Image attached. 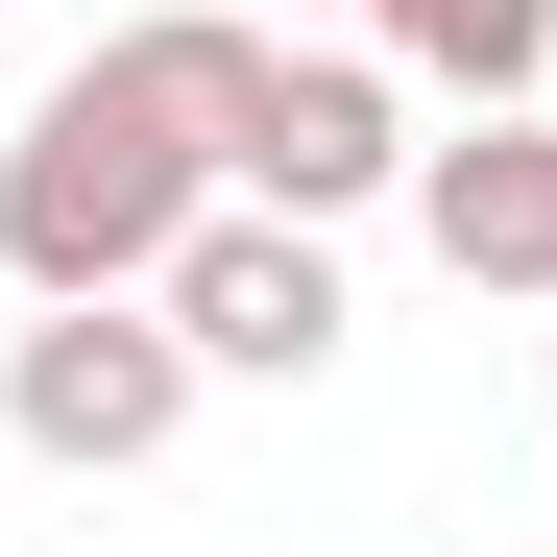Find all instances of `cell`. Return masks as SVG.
<instances>
[{"label":"cell","mask_w":557,"mask_h":557,"mask_svg":"<svg viewBox=\"0 0 557 557\" xmlns=\"http://www.w3.org/2000/svg\"><path fill=\"white\" fill-rule=\"evenodd\" d=\"M388 73L363 49H267V25H219V195H292V219H363L388 195Z\"/></svg>","instance_id":"cell-3"},{"label":"cell","mask_w":557,"mask_h":557,"mask_svg":"<svg viewBox=\"0 0 557 557\" xmlns=\"http://www.w3.org/2000/svg\"><path fill=\"white\" fill-rule=\"evenodd\" d=\"M146 292H170L195 363H243V388H315V363H339V243L292 195H195V243H170Z\"/></svg>","instance_id":"cell-4"},{"label":"cell","mask_w":557,"mask_h":557,"mask_svg":"<svg viewBox=\"0 0 557 557\" xmlns=\"http://www.w3.org/2000/svg\"><path fill=\"white\" fill-rule=\"evenodd\" d=\"M363 25H388L436 98H533V73H557V0H363Z\"/></svg>","instance_id":"cell-6"},{"label":"cell","mask_w":557,"mask_h":557,"mask_svg":"<svg viewBox=\"0 0 557 557\" xmlns=\"http://www.w3.org/2000/svg\"><path fill=\"white\" fill-rule=\"evenodd\" d=\"M195 388H219V363L170 339V292H49L25 339H0V436L73 460V485H146V460L195 436Z\"/></svg>","instance_id":"cell-2"},{"label":"cell","mask_w":557,"mask_h":557,"mask_svg":"<svg viewBox=\"0 0 557 557\" xmlns=\"http://www.w3.org/2000/svg\"><path fill=\"white\" fill-rule=\"evenodd\" d=\"M412 219H436L460 292H557V122L485 98V146H412Z\"/></svg>","instance_id":"cell-5"},{"label":"cell","mask_w":557,"mask_h":557,"mask_svg":"<svg viewBox=\"0 0 557 557\" xmlns=\"http://www.w3.org/2000/svg\"><path fill=\"white\" fill-rule=\"evenodd\" d=\"M219 25L243 0H146L122 49H73L25 98V146H0V267L25 292H146L195 243V195H219Z\"/></svg>","instance_id":"cell-1"}]
</instances>
